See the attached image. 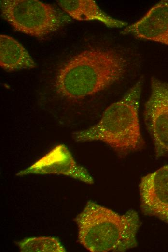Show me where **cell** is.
<instances>
[{
    "label": "cell",
    "instance_id": "cell-1",
    "mask_svg": "<svg viewBox=\"0 0 168 252\" xmlns=\"http://www.w3.org/2000/svg\"><path fill=\"white\" fill-rule=\"evenodd\" d=\"M128 60L116 50L94 48L67 61L56 76V87L65 97L79 99L94 95L122 79Z\"/></svg>",
    "mask_w": 168,
    "mask_h": 252
},
{
    "label": "cell",
    "instance_id": "cell-2",
    "mask_svg": "<svg viewBox=\"0 0 168 252\" xmlns=\"http://www.w3.org/2000/svg\"><path fill=\"white\" fill-rule=\"evenodd\" d=\"M75 220L78 241L90 252H124L137 245L140 221L134 210L120 214L89 201Z\"/></svg>",
    "mask_w": 168,
    "mask_h": 252
},
{
    "label": "cell",
    "instance_id": "cell-3",
    "mask_svg": "<svg viewBox=\"0 0 168 252\" xmlns=\"http://www.w3.org/2000/svg\"><path fill=\"white\" fill-rule=\"evenodd\" d=\"M142 85L140 79L121 99L105 110L97 124L74 133V140L102 141L121 156L140 149L144 143L139 119Z\"/></svg>",
    "mask_w": 168,
    "mask_h": 252
},
{
    "label": "cell",
    "instance_id": "cell-4",
    "mask_svg": "<svg viewBox=\"0 0 168 252\" xmlns=\"http://www.w3.org/2000/svg\"><path fill=\"white\" fill-rule=\"evenodd\" d=\"M1 15L16 31L42 37L57 30L61 20L50 4L36 0H1Z\"/></svg>",
    "mask_w": 168,
    "mask_h": 252
},
{
    "label": "cell",
    "instance_id": "cell-5",
    "mask_svg": "<svg viewBox=\"0 0 168 252\" xmlns=\"http://www.w3.org/2000/svg\"><path fill=\"white\" fill-rule=\"evenodd\" d=\"M151 94L145 103L144 118L156 157L168 158V83L152 77Z\"/></svg>",
    "mask_w": 168,
    "mask_h": 252
},
{
    "label": "cell",
    "instance_id": "cell-6",
    "mask_svg": "<svg viewBox=\"0 0 168 252\" xmlns=\"http://www.w3.org/2000/svg\"><path fill=\"white\" fill-rule=\"evenodd\" d=\"M139 189L143 212L168 224V166L142 177Z\"/></svg>",
    "mask_w": 168,
    "mask_h": 252
},
{
    "label": "cell",
    "instance_id": "cell-7",
    "mask_svg": "<svg viewBox=\"0 0 168 252\" xmlns=\"http://www.w3.org/2000/svg\"><path fill=\"white\" fill-rule=\"evenodd\" d=\"M29 174H60L90 184L94 183L88 171L76 162L63 145L54 147L30 167L19 172L18 175Z\"/></svg>",
    "mask_w": 168,
    "mask_h": 252
},
{
    "label": "cell",
    "instance_id": "cell-8",
    "mask_svg": "<svg viewBox=\"0 0 168 252\" xmlns=\"http://www.w3.org/2000/svg\"><path fill=\"white\" fill-rule=\"evenodd\" d=\"M121 33L168 46V0L155 4L140 20L127 26Z\"/></svg>",
    "mask_w": 168,
    "mask_h": 252
},
{
    "label": "cell",
    "instance_id": "cell-9",
    "mask_svg": "<svg viewBox=\"0 0 168 252\" xmlns=\"http://www.w3.org/2000/svg\"><path fill=\"white\" fill-rule=\"evenodd\" d=\"M59 6L73 19L78 21H99L110 28H122L127 23L108 15L93 0H59Z\"/></svg>",
    "mask_w": 168,
    "mask_h": 252
},
{
    "label": "cell",
    "instance_id": "cell-10",
    "mask_svg": "<svg viewBox=\"0 0 168 252\" xmlns=\"http://www.w3.org/2000/svg\"><path fill=\"white\" fill-rule=\"evenodd\" d=\"M0 65L7 71L31 69L36 64L17 40L7 35H0Z\"/></svg>",
    "mask_w": 168,
    "mask_h": 252
},
{
    "label": "cell",
    "instance_id": "cell-11",
    "mask_svg": "<svg viewBox=\"0 0 168 252\" xmlns=\"http://www.w3.org/2000/svg\"><path fill=\"white\" fill-rule=\"evenodd\" d=\"M21 252H63L65 250L56 238L52 237H33L17 243Z\"/></svg>",
    "mask_w": 168,
    "mask_h": 252
}]
</instances>
